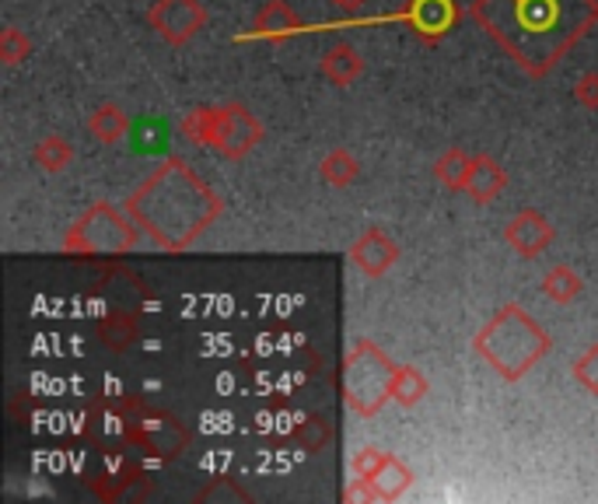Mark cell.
I'll list each match as a JSON object with an SVG mask.
<instances>
[{
    "instance_id": "1",
    "label": "cell",
    "mask_w": 598,
    "mask_h": 504,
    "mask_svg": "<svg viewBox=\"0 0 598 504\" xmlns=\"http://www.w3.org/2000/svg\"><path fill=\"white\" fill-rule=\"evenodd\" d=\"M469 18L528 77H546L598 25V0H472Z\"/></svg>"
},
{
    "instance_id": "2",
    "label": "cell",
    "mask_w": 598,
    "mask_h": 504,
    "mask_svg": "<svg viewBox=\"0 0 598 504\" xmlns=\"http://www.w3.org/2000/svg\"><path fill=\"white\" fill-rule=\"evenodd\" d=\"M221 211L217 193L182 158H164L127 200V214L154 238L158 249L169 253L190 249Z\"/></svg>"
},
{
    "instance_id": "3",
    "label": "cell",
    "mask_w": 598,
    "mask_h": 504,
    "mask_svg": "<svg viewBox=\"0 0 598 504\" xmlns=\"http://www.w3.org/2000/svg\"><path fill=\"white\" fill-rule=\"evenodd\" d=\"M549 347H553L549 333L522 305H514V301L493 312L487 326L472 336V351L504 382L525 378L549 354Z\"/></svg>"
},
{
    "instance_id": "4",
    "label": "cell",
    "mask_w": 598,
    "mask_h": 504,
    "mask_svg": "<svg viewBox=\"0 0 598 504\" xmlns=\"http://www.w3.org/2000/svg\"><path fill=\"white\" fill-rule=\"evenodd\" d=\"M182 137L193 144L211 148L214 154L242 161L253 148L263 144V124L259 116L245 103H224V106H196L190 116H182Z\"/></svg>"
},
{
    "instance_id": "5",
    "label": "cell",
    "mask_w": 598,
    "mask_h": 504,
    "mask_svg": "<svg viewBox=\"0 0 598 504\" xmlns=\"http://www.w3.org/2000/svg\"><path fill=\"white\" fill-rule=\"evenodd\" d=\"M392 375H396V365H392L375 340H354V347L343 357L340 378L343 403L350 407V414L375 417L392 399Z\"/></svg>"
},
{
    "instance_id": "6",
    "label": "cell",
    "mask_w": 598,
    "mask_h": 504,
    "mask_svg": "<svg viewBox=\"0 0 598 504\" xmlns=\"http://www.w3.org/2000/svg\"><path fill=\"white\" fill-rule=\"evenodd\" d=\"M137 221L127 207L116 211L109 200H98L74 221L64 235V253L71 256H122L137 246Z\"/></svg>"
},
{
    "instance_id": "7",
    "label": "cell",
    "mask_w": 598,
    "mask_h": 504,
    "mask_svg": "<svg viewBox=\"0 0 598 504\" xmlns=\"http://www.w3.org/2000/svg\"><path fill=\"white\" fill-rule=\"evenodd\" d=\"M127 410H130V399H127ZM127 441L148 455L179 459L190 449V431H185L172 414L148 410L143 403H134V417L127 414Z\"/></svg>"
},
{
    "instance_id": "8",
    "label": "cell",
    "mask_w": 598,
    "mask_h": 504,
    "mask_svg": "<svg viewBox=\"0 0 598 504\" xmlns=\"http://www.w3.org/2000/svg\"><path fill=\"white\" fill-rule=\"evenodd\" d=\"M148 25L158 32L161 43L185 46L211 25V11L203 0H154L148 11Z\"/></svg>"
},
{
    "instance_id": "9",
    "label": "cell",
    "mask_w": 598,
    "mask_h": 504,
    "mask_svg": "<svg viewBox=\"0 0 598 504\" xmlns=\"http://www.w3.org/2000/svg\"><path fill=\"white\" fill-rule=\"evenodd\" d=\"M462 8L456 0H409L403 11L392 14V22H406L420 43H438L459 25Z\"/></svg>"
},
{
    "instance_id": "10",
    "label": "cell",
    "mask_w": 598,
    "mask_h": 504,
    "mask_svg": "<svg viewBox=\"0 0 598 504\" xmlns=\"http://www.w3.org/2000/svg\"><path fill=\"white\" fill-rule=\"evenodd\" d=\"M399 256H403L399 242L388 238L385 228H378V225L364 228L354 246H350V259H354V267L364 277H385L392 267L399 264Z\"/></svg>"
},
{
    "instance_id": "11",
    "label": "cell",
    "mask_w": 598,
    "mask_h": 504,
    "mask_svg": "<svg viewBox=\"0 0 598 504\" xmlns=\"http://www.w3.org/2000/svg\"><path fill=\"white\" fill-rule=\"evenodd\" d=\"M553 225L546 221V214L540 211H519L511 221H508V228H504V242L508 246L519 253L522 259H535V256H543L549 246H553Z\"/></svg>"
},
{
    "instance_id": "12",
    "label": "cell",
    "mask_w": 598,
    "mask_h": 504,
    "mask_svg": "<svg viewBox=\"0 0 598 504\" xmlns=\"http://www.w3.org/2000/svg\"><path fill=\"white\" fill-rule=\"evenodd\" d=\"M301 32V18L298 11L287 4V0H266V4L256 11L253 22V39H263V43H287Z\"/></svg>"
},
{
    "instance_id": "13",
    "label": "cell",
    "mask_w": 598,
    "mask_h": 504,
    "mask_svg": "<svg viewBox=\"0 0 598 504\" xmlns=\"http://www.w3.org/2000/svg\"><path fill=\"white\" fill-rule=\"evenodd\" d=\"M504 190H508V172H504L501 161L490 158V154L472 158V175H469L466 196L477 200V204H493Z\"/></svg>"
},
{
    "instance_id": "14",
    "label": "cell",
    "mask_w": 598,
    "mask_h": 504,
    "mask_svg": "<svg viewBox=\"0 0 598 504\" xmlns=\"http://www.w3.org/2000/svg\"><path fill=\"white\" fill-rule=\"evenodd\" d=\"M361 74H364V56L350 43H337L322 53V77L329 85L350 88V85H357Z\"/></svg>"
},
{
    "instance_id": "15",
    "label": "cell",
    "mask_w": 598,
    "mask_h": 504,
    "mask_svg": "<svg viewBox=\"0 0 598 504\" xmlns=\"http://www.w3.org/2000/svg\"><path fill=\"white\" fill-rule=\"evenodd\" d=\"M98 340L106 344L113 354H127L137 340H140V322L134 312H122V309H113L102 315L98 322Z\"/></svg>"
},
{
    "instance_id": "16",
    "label": "cell",
    "mask_w": 598,
    "mask_h": 504,
    "mask_svg": "<svg viewBox=\"0 0 598 504\" xmlns=\"http://www.w3.org/2000/svg\"><path fill=\"white\" fill-rule=\"evenodd\" d=\"M130 127H134V119L119 103H102L88 116V133L98 140V144H119L122 137H130Z\"/></svg>"
},
{
    "instance_id": "17",
    "label": "cell",
    "mask_w": 598,
    "mask_h": 504,
    "mask_svg": "<svg viewBox=\"0 0 598 504\" xmlns=\"http://www.w3.org/2000/svg\"><path fill=\"white\" fill-rule=\"evenodd\" d=\"M469 175H472V154H466L462 148H448L435 161V179L451 193H466Z\"/></svg>"
},
{
    "instance_id": "18",
    "label": "cell",
    "mask_w": 598,
    "mask_h": 504,
    "mask_svg": "<svg viewBox=\"0 0 598 504\" xmlns=\"http://www.w3.org/2000/svg\"><path fill=\"white\" fill-rule=\"evenodd\" d=\"M319 175H322V183L329 186H350V183H357V175H361V161L354 158V151L350 148H333L322 161H319Z\"/></svg>"
},
{
    "instance_id": "19",
    "label": "cell",
    "mask_w": 598,
    "mask_h": 504,
    "mask_svg": "<svg viewBox=\"0 0 598 504\" xmlns=\"http://www.w3.org/2000/svg\"><path fill=\"white\" fill-rule=\"evenodd\" d=\"M32 161L43 172L50 175H60V172H67L71 169V161H74V144L67 137H60V133H50L43 137L39 144L32 148Z\"/></svg>"
},
{
    "instance_id": "20",
    "label": "cell",
    "mask_w": 598,
    "mask_h": 504,
    "mask_svg": "<svg viewBox=\"0 0 598 504\" xmlns=\"http://www.w3.org/2000/svg\"><path fill=\"white\" fill-rule=\"evenodd\" d=\"M427 393H430V382L424 378L420 368L396 365V375H392V403H399V407L414 410Z\"/></svg>"
},
{
    "instance_id": "21",
    "label": "cell",
    "mask_w": 598,
    "mask_h": 504,
    "mask_svg": "<svg viewBox=\"0 0 598 504\" xmlns=\"http://www.w3.org/2000/svg\"><path fill=\"white\" fill-rule=\"evenodd\" d=\"M581 291H585L581 274H577L574 267H567V264L546 270V277H543V294H546L549 301H556V305H570V301L581 294Z\"/></svg>"
},
{
    "instance_id": "22",
    "label": "cell",
    "mask_w": 598,
    "mask_h": 504,
    "mask_svg": "<svg viewBox=\"0 0 598 504\" xmlns=\"http://www.w3.org/2000/svg\"><path fill=\"white\" fill-rule=\"evenodd\" d=\"M130 140L137 154H158L169 144V124L161 116H140L130 127Z\"/></svg>"
},
{
    "instance_id": "23",
    "label": "cell",
    "mask_w": 598,
    "mask_h": 504,
    "mask_svg": "<svg viewBox=\"0 0 598 504\" xmlns=\"http://www.w3.org/2000/svg\"><path fill=\"white\" fill-rule=\"evenodd\" d=\"M409 483H414V473H409L406 462H399L396 455H392L385 462V470L371 480V487H375L378 501H396V497H403L409 491Z\"/></svg>"
},
{
    "instance_id": "24",
    "label": "cell",
    "mask_w": 598,
    "mask_h": 504,
    "mask_svg": "<svg viewBox=\"0 0 598 504\" xmlns=\"http://www.w3.org/2000/svg\"><path fill=\"white\" fill-rule=\"evenodd\" d=\"M295 441L308 452V455H316L322 452L329 441H333V428L325 425V417H316V414H308V417H298V425H295Z\"/></svg>"
},
{
    "instance_id": "25",
    "label": "cell",
    "mask_w": 598,
    "mask_h": 504,
    "mask_svg": "<svg viewBox=\"0 0 598 504\" xmlns=\"http://www.w3.org/2000/svg\"><path fill=\"white\" fill-rule=\"evenodd\" d=\"M32 56V39L22 32V29H14L8 25L4 32H0V64L4 67H18L22 60Z\"/></svg>"
},
{
    "instance_id": "26",
    "label": "cell",
    "mask_w": 598,
    "mask_h": 504,
    "mask_svg": "<svg viewBox=\"0 0 598 504\" xmlns=\"http://www.w3.org/2000/svg\"><path fill=\"white\" fill-rule=\"evenodd\" d=\"M388 459H392V455L382 452L378 446H364V449L354 452V459H350V470H354L357 480L371 483V480H375V476L385 470V462H388Z\"/></svg>"
},
{
    "instance_id": "27",
    "label": "cell",
    "mask_w": 598,
    "mask_h": 504,
    "mask_svg": "<svg viewBox=\"0 0 598 504\" xmlns=\"http://www.w3.org/2000/svg\"><path fill=\"white\" fill-rule=\"evenodd\" d=\"M574 378L581 382V389L598 396V344H591L581 357L574 361Z\"/></svg>"
},
{
    "instance_id": "28",
    "label": "cell",
    "mask_w": 598,
    "mask_h": 504,
    "mask_svg": "<svg viewBox=\"0 0 598 504\" xmlns=\"http://www.w3.org/2000/svg\"><path fill=\"white\" fill-rule=\"evenodd\" d=\"M574 98H577V106H581V109L598 112V74H595V71H588V74L577 77Z\"/></svg>"
},
{
    "instance_id": "29",
    "label": "cell",
    "mask_w": 598,
    "mask_h": 504,
    "mask_svg": "<svg viewBox=\"0 0 598 504\" xmlns=\"http://www.w3.org/2000/svg\"><path fill=\"white\" fill-rule=\"evenodd\" d=\"M333 4H340V8H350V11H354V8L367 4V0H333Z\"/></svg>"
}]
</instances>
